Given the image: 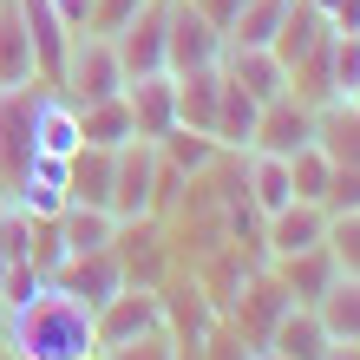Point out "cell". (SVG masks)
Returning a JSON list of instances; mask_svg holds the SVG:
<instances>
[{
  "mask_svg": "<svg viewBox=\"0 0 360 360\" xmlns=\"http://www.w3.org/2000/svg\"><path fill=\"white\" fill-rule=\"evenodd\" d=\"M13 360H98V328L92 308L66 295L59 282H46L33 302L7 308V328H0Z\"/></svg>",
  "mask_w": 360,
  "mask_h": 360,
  "instance_id": "obj_1",
  "label": "cell"
},
{
  "mask_svg": "<svg viewBox=\"0 0 360 360\" xmlns=\"http://www.w3.org/2000/svg\"><path fill=\"white\" fill-rule=\"evenodd\" d=\"M158 158L171 164V171H184V177H203L210 164L223 158V144L210 138V131H190V124H171V131L158 138Z\"/></svg>",
  "mask_w": 360,
  "mask_h": 360,
  "instance_id": "obj_22",
  "label": "cell"
},
{
  "mask_svg": "<svg viewBox=\"0 0 360 360\" xmlns=\"http://www.w3.org/2000/svg\"><path fill=\"white\" fill-rule=\"evenodd\" d=\"M217 66H223L229 86H243L256 105H269V98H282V92H288V66H282L269 46H223Z\"/></svg>",
  "mask_w": 360,
  "mask_h": 360,
  "instance_id": "obj_10",
  "label": "cell"
},
{
  "mask_svg": "<svg viewBox=\"0 0 360 360\" xmlns=\"http://www.w3.org/2000/svg\"><path fill=\"white\" fill-rule=\"evenodd\" d=\"M53 282L66 288V295H79L86 308H98V302H112V295L124 288V269H118L112 249H92V256H66Z\"/></svg>",
  "mask_w": 360,
  "mask_h": 360,
  "instance_id": "obj_11",
  "label": "cell"
},
{
  "mask_svg": "<svg viewBox=\"0 0 360 360\" xmlns=\"http://www.w3.org/2000/svg\"><path fill=\"white\" fill-rule=\"evenodd\" d=\"M138 13H144V0H92L86 33H105V39H112V33H124V27H131Z\"/></svg>",
  "mask_w": 360,
  "mask_h": 360,
  "instance_id": "obj_29",
  "label": "cell"
},
{
  "mask_svg": "<svg viewBox=\"0 0 360 360\" xmlns=\"http://www.w3.org/2000/svg\"><path fill=\"white\" fill-rule=\"evenodd\" d=\"M321 249L334 256V269H341V275H360V210H354V217H328Z\"/></svg>",
  "mask_w": 360,
  "mask_h": 360,
  "instance_id": "obj_27",
  "label": "cell"
},
{
  "mask_svg": "<svg viewBox=\"0 0 360 360\" xmlns=\"http://www.w3.org/2000/svg\"><path fill=\"white\" fill-rule=\"evenodd\" d=\"M79 144H86L79 138V105L46 86V98H39V112H33V158H72Z\"/></svg>",
  "mask_w": 360,
  "mask_h": 360,
  "instance_id": "obj_14",
  "label": "cell"
},
{
  "mask_svg": "<svg viewBox=\"0 0 360 360\" xmlns=\"http://www.w3.org/2000/svg\"><path fill=\"white\" fill-rule=\"evenodd\" d=\"M39 98H46L39 79L0 86V197H13V184L33 164V112H39Z\"/></svg>",
  "mask_w": 360,
  "mask_h": 360,
  "instance_id": "obj_3",
  "label": "cell"
},
{
  "mask_svg": "<svg viewBox=\"0 0 360 360\" xmlns=\"http://www.w3.org/2000/svg\"><path fill=\"white\" fill-rule=\"evenodd\" d=\"M314 314H321V328L334 341H360V275H334L328 295L314 302Z\"/></svg>",
  "mask_w": 360,
  "mask_h": 360,
  "instance_id": "obj_23",
  "label": "cell"
},
{
  "mask_svg": "<svg viewBox=\"0 0 360 360\" xmlns=\"http://www.w3.org/2000/svg\"><path fill=\"white\" fill-rule=\"evenodd\" d=\"M0 360H13V354H7V341H0Z\"/></svg>",
  "mask_w": 360,
  "mask_h": 360,
  "instance_id": "obj_35",
  "label": "cell"
},
{
  "mask_svg": "<svg viewBox=\"0 0 360 360\" xmlns=\"http://www.w3.org/2000/svg\"><path fill=\"white\" fill-rule=\"evenodd\" d=\"M328 341H334V334L321 328V314H314L308 302H288L282 314H275V328H269V341H262V347L288 354V360H321Z\"/></svg>",
  "mask_w": 360,
  "mask_h": 360,
  "instance_id": "obj_13",
  "label": "cell"
},
{
  "mask_svg": "<svg viewBox=\"0 0 360 360\" xmlns=\"http://www.w3.org/2000/svg\"><path fill=\"white\" fill-rule=\"evenodd\" d=\"M98 360H184V347H177V334H171V321H164V328H151V334H138V341H118V347H98Z\"/></svg>",
  "mask_w": 360,
  "mask_h": 360,
  "instance_id": "obj_26",
  "label": "cell"
},
{
  "mask_svg": "<svg viewBox=\"0 0 360 360\" xmlns=\"http://www.w3.org/2000/svg\"><path fill=\"white\" fill-rule=\"evenodd\" d=\"M341 98H347V105H360V72H354V86H347V92H341Z\"/></svg>",
  "mask_w": 360,
  "mask_h": 360,
  "instance_id": "obj_34",
  "label": "cell"
},
{
  "mask_svg": "<svg viewBox=\"0 0 360 360\" xmlns=\"http://www.w3.org/2000/svg\"><path fill=\"white\" fill-rule=\"evenodd\" d=\"M217 72H223V66H217ZM256 112H262V105L249 98L243 86H229V79H223V98H217V124H210V138H217L223 151H249V138H256Z\"/></svg>",
  "mask_w": 360,
  "mask_h": 360,
  "instance_id": "obj_19",
  "label": "cell"
},
{
  "mask_svg": "<svg viewBox=\"0 0 360 360\" xmlns=\"http://www.w3.org/2000/svg\"><path fill=\"white\" fill-rule=\"evenodd\" d=\"M124 105H131V124H138V138H164L177 124V72L171 66H158V72H131L124 79Z\"/></svg>",
  "mask_w": 360,
  "mask_h": 360,
  "instance_id": "obj_7",
  "label": "cell"
},
{
  "mask_svg": "<svg viewBox=\"0 0 360 360\" xmlns=\"http://www.w3.org/2000/svg\"><path fill=\"white\" fill-rule=\"evenodd\" d=\"M92 328H98V347H118V341H138V334H151V328H164V295L151 288V282H124L112 302H98L92 308Z\"/></svg>",
  "mask_w": 360,
  "mask_h": 360,
  "instance_id": "obj_6",
  "label": "cell"
},
{
  "mask_svg": "<svg viewBox=\"0 0 360 360\" xmlns=\"http://www.w3.org/2000/svg\"><path fill=\"white\" fill-rule=\"evenodd\" d=\"M321 210L328 217H354L360 210V164H334V177L321 190Z\"/></svg>",
  "mask_w": 360,
  "mask_h": 360,
  "instance_id": "obj_28",
  "label": "cell"
},
{
  "mask_svg": "<svg viewBox=\"0 0 360 360\" xmlns=\"http://www.w3.org/2000/svg\"><path fill=\"white\" fill-rule=\"evenodd\" d=\"M197 7L210 13V27H217V33H229V20L243 13V0H197Z\"/></svg>",
  "mask_w": 360,
  "mask_h": 360,
  "instance_id": "obj_31",
  "label": "cell"
},
{
  "mask_svg": "<svg viewBox=\"0 0 360 360\" xmlns=\"http://www.w3.org/2000/svg\"><path fill=\"white\" fill-rule=\"evenodd\" d=\"M321 360H360V341H328Z\"/></svg>",
  "mask_w": 360,
  "mask_h": 360,
  "instance_id": "obj_33",
  "label": "cell"
},
{
  "mask_svg": "<svg viewBox=\"0 0 360 360\" xmlns=\"http://www.w3.org/2000/svg\"><path fill=\"white\" fill-rule=\"evenodd\" d=\"M229 39L210 27V13L197 0H164V66L171 72H197V66H217Z\"/></svg>",
  "mask_w": 360,
  "mask_h": 360,
  "instance_id": "obj_5",
  "label": "cell"
},
{
  "mask_svg": "<svg viewBox=\"0 0 360 360\" xmlns=\"http://www.w3.org/2000/svg\"><path fill=\"white\" fill-rule=\"evenodd\" d=\"M112 46H118L124 79H131V72H158L164 66V0H144V13L131 20V27L112 33Z\"/></svg>",
  "mask_w": 360,
  "mask_h": 360,
  "instance_id": "obj_12",
  "label": "cell"
},
{
  "mask_svg": "<svg viewBox=\"0 0 360 360\" xmlns=\"http://www.w3.org/2000/svg\"><path fill=\"white\" fill-rule=\"evenodd\" d=\"M151 203H158V144L124 138L112 151V217L118 223H151Z\"/></svg>",
  "mask_w": 360,
  "mask_h": 360,
  "instance_id": "obj_4",
  "label": "cell"
},
{
  "mask_svg": "<svg viewBox=\"0 0 360 360\" xmlns=\"http://www.w3.org/2000/svg\"><path fill=\"white\" fill-rule=\"evenodd\" d=\"M79 138H86V144H98V151H118L124 138H138L124 92H118V98H98V105H79Z\"/></svg>",
  "mask_w": 360,
  "mask_h": 360,
  "instance_id": "obj_21",
  "label": "cell"
},
{
  "mask_svg": "<svg viewBox=\"0 0 360 360\" xmlns=\"http://www.w3.org/2000/svg\"><path fill=\"white\" fill-rule=\"evenodd\" d=\"M66 203L112 210V151H98V144H79V151L66 158Z\"/></svg>",
  "mask_w": 360,
  "mask_h": 360,
  "instance_id": "obj_15",
  "label": "cell"
},
{
  "mask_svg": "<svg viewBox=\"0 0 360 360\" xmlns=\"http://www.w3.org/2000/svg\"><path fill=\"white\" fill-rule=\"evenodd\" d=\"M295 0H243V13L229 20V46H269L275 33H282V20H288Z\"/></svg>",
  "mask_w": 360,
  "mask_h": 360,
  "instance_id": "obj_24",
  "label": "cell"
},
{
  "mask_svg": "<svg viewBox=\"0 0 360 360\" xmlns=\"http://www.w3.org/2000/svg\"><path fill=\"white\" fill-rule=\"evenodd\" d=\"M59 236H66V256H92V249H112V236H118V217H112V210L66 203V210H59Z\"/></svg>",
  "mask_w": 360,
  "mask_h": 360,
  "instance_id": "obj_20",
  "label": "cell"
},
{
  "mask_svg": "<svg viewBox=\"0 0 360 360\" xmlns=\"http://www.w3.org/2000/svg\"><path fill=\"white\" fill-rule=\"evenodd\" d=\"M53 13L66 20L72 33H86V20H92V0H53Z\"/></svg>",
  "mask_w": 360,
  "mask_h": 360,
  "instance_id": "obj_30",
  "label": "cell"
},
{
  "mask_svg": "<svg viewBox=\"0 0 360 360\" xmlns=\"http://www.w3.org/2000/svg\"><path fill=\"white\" fill-rule=\"evenodd\" d=\"M53 92H59V98H72V105H98V98H118V92H124V66H118V46H112L105 33H72V46H66V66H59Z\"/></svg>",
  "mask_w": 360,
  "mask_h": 360,
  "instance_id": "obj_2",
  "label": "cell"
},
{
  "mask_svg": "<svg viewBox=\"0 0 360 360\" xmlns=\"http://www.w3.org/2000/svg\"><path fill=\"white\" fill-rule=\"evenodd\" d=\"M33 72V39H27V20H20V0H0V86H27ZM46 86V79H39Z\"/></svg>",
  "mask_w": 360,
  "mask_h": 360,
  "instance_id": "obj_18",
  "label": "cell"
},
{
  "mask_svg": "<svg viewBox=\"0 0 360 360\" xmlns=\"http://www.w3.org/2000/svg\"><path fill=\"white\" fill-rule=\"evenodd\" d=\"M328 33H334V27H328V13H314L308 0H295V7H288V20H282V33L269 39V53L282 59V66H295V59L321 53V46H328Z\"/></svg>",
  "mask_w": 360,
  "mask_h": 360,
  "instance_id": "obj_17",
  "label": "cell"
},
{
  "mask_svg": "<svg viewBox=\"0 0 360 360\" xmlns=\"http://www.w3.org/2000/svg\"><path fill=\"white\" fill-rule=\"evenodd\" d=\"M328 27L334 33H360V0H341V7L328 13Z\"/></svg>",
  "mask_w": 360,
  "mask_h": 360,
  "instance_id": "obj_32",
  "label": "cell"
},
{
  "mask_svg": "<svg viewBox=\"0 0 360 360\" xmlns=\"http://www.w3.org/2000/svg\"><path fill=\"white\" fill-rule=\"evenodd\" d=\"M328 236V210L321 203H282V210H269L262 217V249H269V262H282V256H302V249H321Z\"/></svg>",
  "mask_w": 360,
  "mask_h": 360,
  "instance_id": "obj_9",
  "label": "cell"
},
{
  "mask_svg": "<svg viewBox=\"0 0 360 360\" xmlns=\"http://www.w3.org/2000/svg\"><path fill=\"white\" fill-rule=\"evenodd\" d=\"M302 144H314V105H302L295 92L269 98L262 112H256V138H249V151L288 158V151H302Z\"/></svg>",
  "mask_w": 360,
  "mask_h": 360,
  "instance_id": "obj_8",
  "label": "cell"
},
{
  "mask_svg": "<svg viewBox=\"0 0 360 360\" xmlns=\"http://www.w3.org/2000/svg\"><path fill=\"white\" fill-rule=\"evenodd\" d=\"M328 177H334V158L321 151V144H302V151H288V184H295V197H302V203H321Z\"/></svg>",
  "mask_w": 360,
  "mask_h": 360,
  "instance_id": "obj_25",
  "label": "cell"
},
{
  "mask_svg": "<svg viewBox=\"0 0 360 360\" xmlns=\"http://www.w3.org/2000/svg\"><path fill=\"white\" fill-rule=\"evenodd\" d=\"M334 275H341V269H334L328 249H302V256H282V262H275V282H282V295H288V302H308V308L328 295Z\"/></svg>",
  "mask_w": 360,
  "mask_h": 360,
  "instance_id": "obj_16",
  "label": "cell"
}]
</instances>
